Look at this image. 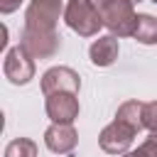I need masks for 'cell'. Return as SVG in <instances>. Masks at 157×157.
I'll use <instances>...</instances> for the list:
<instances>
[{
	"label": "cell",
	"mask_w": 157,
	"mask_h": 157,
	"mask_svg": "<svg viewBox=\"0 0 157 157\" xmlns=\"http://www.w3.org/2000/svg\"><path fill=\"white\" fill-rule=\"evenodd\" d=\"M61 12V0H32L25 12V27L20 47L32 59H49L61 49V37L56 34V20Z\"/></svg>",
	"instance_id": "obj_1"
},
{
	"label": "cell",
	"mask_w": 157,
	"mask_h": 157,
	"mask_svg": "<svg viewBox=\"0 0 157 157\" xmlns=\"http://www.w3.org/2000/svg\"><path fill=\"white\" fill-rule=\"evenodd\" d=\"M64 20L66 25L78 32L81 37H93L98 34V29L103 27V17L101 12L88 2V0H69L66 10H64Z\"/></svg>",
	"instance_id": "obj_2"
},
{
	"label": "cell",
	"mask_w": 157,
	"mask_h": 157,
	"mask_svg": "<svg viewBox=\"0 0 157 157\" xmlns=\"http://www.w3.org/2000/svg\"><path fill=\"white\" fill-rule=\"evenodd\" d=\"M132 0H113L110 5L103 7L101 17H103V25L113 32V37H130L135 34V25H137V15L132 10Z\"/></svg>",
	"instance_id": "obj_3"
},
{
	"label": "cell",
	"mask_w": 157,
	"mask_h": 157,
	"mask_svg": "<svg viewBox=\"0 0 157 157\" xmlns=\"http://www.w3.org/2000/svg\"><path fill=\"white\" fill-rule=\"evenodd\" d=\"M2 71H5V76H7L15 86H22V83H27V81L34 76V61H32V56H29L22 47H12V49L5 54Z\"/></svg>",
	"instance_id": "obj_4"
},
{
	"label": "cell",
	"mask_w": 157,
	"mask_h": 157,
	"mask_svg": "<svg viewBox=\"0 0 157 157\" xmlns=\"http://www.w3.org/2000/svg\"><path fill=\"white\" fill-rule=\"evenodd\" d=\"M132 140H135V130L130 125H125L123 120H113L110 125H105L103 132H101V137H98L101 147L108 155H123V152H128V147L132 145Z\"/></svg>",
	"instance_id": "obj_5"
},
{
	"label": "cell",
	"mask_w": 157,
	"mask_h": 157,
	"mask_svg": "<svg viewBox=\"0 0 157 157\" xmlns=\"http://www.w3.org/2000/svg\"><path fill=\"white\" fill-rule=\"evenodd\" d=\"M78 74L69 66H54L42 76V91L44 96L52 93H78Z\"/></svg>",
	"instance_id": "obj_6"
},
{
	"label": "cell",
	"mask_w": 157,
	"mask_h": 157,
	"mask_svg": "<svg viewBox=\"0 0 157 157\" xmlns=\"http://www.w3.org/2000/svg\"><path fill=\"white\" fill-rule=\"evenodd\" d=\"M44 108L54 123H74L78 115V98L76 93H52L47 96Z\"/></svg>",
	"instance_id": "obj_7"
},
{
	"label": "cell",
	"mask_w": 157,
	"mask_h": 157,
	"mask_svg": "<svg viewBox=\"0 0 157 157\" xmlns=\"http://www.w3.org/2000/svg\"><path fill=\"white\" fill-rule=\"evenodd\" d=\"M76 130H74V125L71 123H54L52 128H47V132H44V142H47V147L52 150V152H56V155H66V152H71L74 147H76Z\"/></svg>",
	"instance_id": "obj_8"
},
{
	"label": "cell",
	"mask_w": 157,
	"mask_h": 157,
	"mask_svg": "<svg viewBox=\"0 0 157 157\" xmlns=\"http://www.w3.org/2000/svg\"><path fill=\"white\" fill-rule=\"evenodd\" d=\"M88 56H91V61H93L96 66H110V64L118 59V39H115L113 34L98 37V39L91 44Z\"/></svg>",
	"instance_id": "obj_9"
},
{
	"label": "cell",
	"mask_w": 157,
	"mask_h": 157,
	"mask_svg": "<svg viewBox=\"0 0 157 157\" xmlns=\"http://www.w3.org/2000/svg\"><path fill=\"white\" fill-rule=\"evenodd\" d=\"M142 110H145V103L142 101H128L118 108L115 113V120H123L125 125H130L135 132H140L145 125H142Z\"/></svg>",
	"instance_id": "obj_10"
},
{
	"label": "cell",
	"mask_w": 157,
	"mask_h": 157,
	"mask_svg": "<svg viewBox=\"0 0 157 157\" xmlns=\"http://www.w3.org/2000/svg\"><path fill=\"white\" fill-rule=\"evenodd\" d=\"M132 37L140 44H157V17L137 15V25H135V34Z\"/></svg>",
	"instance_id": "obj_11"
},
{
	"label": "cell",
	"mask_w": 157,
	"mask_h": 157,
	"mask_svg": "<svg viewBox=\"0 0 157 157\" xmlns=\"http://www.w3.org/2000/svg\"><path fill=\"white\" fill-rule=\"evenodd\" d=\"M5 157H37V145L29 137H17L5 147Z\"/></svg>",
	"instance_id": "obj_12"
},
{
	"label": "cell",
	"mask_w": 157,
	"mask_h": 157,
	"mask_svg": "<svg viewBox=\"0 0 157 157\" xmlns=\"http://www.w3.org/2000/svg\"><path fill=\"white\" fill-rule=\"evenodd\" d=\"M142 125H145L150 132H157V101L145 103V110H142Z\"/></svg>",
	"instance_id": "obj_13"
},
{
	"label": "cell",
	"mask_w": 157,
	"mask_h": 157,
	"mask_svg": "<svg viewBox=\"0 0 157 157\" xmlns=\"http://www.w3.org/2000/svg\"><path fill=\"white\" fill-rule=\"evenodd\" d=\"M137 152L142 157H157V132H150V137L137 147Z\"/></svg>",
	"instance_id": "obj_14"
},
{
	"label": "cell",
	"mask_w": 157,
	"mask_h": 157,
	"mask_svg": "<svg viewBox=\"0 0 157 157\" xmlns=\"http://www.w3.org/2000/svg\"><path fill=\"white\" fill-rule=\"evenodd\" d=\"M20 2L22 0H0V12L2 15H10V12H15L20 7Z\"/></svg>",
	"instance_id": "obj_15"
},
{
	"label": "cell",
	"mask_w": 157,
	"mask_h": 157,
	"mask_svg": "<svg viewBox=\"0 0 157 157\" xmlns=\"http://www.w3.org/2000/svg\"><path fill=\"white\" fill-rule=\"evenodd\" d=\"M88 2H91V5H93L98 12H103V7H105V5H110L113 0H88Z\"/></svg>",
	"instance_id": "obj_16"
},
{
	"label": "cell",
	"mask_w": 157,
	"mask_h": 157,
	"mask_svg": "<svg viewBox=\"0 0 157 157\" xmlns=\"http://www.w3.org/2000/svg\"><path fill=\"white\" fill-rule=\"evenodd\" d=\"M125 157H142V155H140V152H137V150H135V152H128V155H125Z\"/></svg>",
	"instance_id": "obj_17"
},
{
	"label": "cell",
	"mask_w": 157,
	"mask_h": 157,
	"mask_svg": "<svg viewBox=\"0 0 157 157\" xmlns=\"http://www.w3.org/2000/svg\"><path fill=\"white\" fill-rule=\"evenodd\" d=\"M152 2H157V0H152Z\"/></svg>",
	"instance_id": "obj_18"
}]
</instances>
